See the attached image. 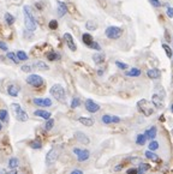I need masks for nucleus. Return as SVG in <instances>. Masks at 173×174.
<instances>
[{
  "mask_svg": "<svg viewBox=\"0 0 173 174\" xmlns=\"http://www.w3.org/2000/svg\"><path fill=\"white\" fill-rule=\"evenodd\" d=\"M137 108H138V111H139L143 115H145V117H150V115H153L154 112H155L154 105L150 103L149 101L144 100V99H143V100H139V101L137 102Z\"/></svg>",
  "mask_w": 173,
  "mask_h": 174,
  "instance_id": "f257e3e1",
  "label": "nucleus"
},
{
  "mask_svg": "<svg viewBox=\"0 0 173 174\" xmlns=\"http://www.w3.org/2000/svg\"><path fill=\"white\" fill-rule=\"evenodd\" d=\"M23 11H24V24H25L27 30L34 31L36 29V22H35L34 17H33V13H31L30 9L28 6H24Z\"/></svg>",
  "mask_w": 173,
  "mask_h": 174,
  "instance_id": "f03ea898",
  "label": "nucleus"
},
{
  "mask_svg": "<svg viewBox=\"0 0 173 174\" xmlns=\"http://www.w3.org/2000/svg\"><path fill=\"white\" fill-rule=\"evenodd\" d=\"M51 95L55 99V100H58L59 102H65V100H66V95H65V90H64V88L60 85V84H54L52 88H51Z\"/></svg>",
  "mask_w": 173,
  "mask_h": 174,
  "instance_id": "7ed1b4c3",
  "label": "nucleus"
},
{
  "mask_svg": "<svg viewBox=\"0 0 173 174\" xmlns=\"http://www.w3.org/2000/svg\"><path fill=\"white\" fill-rule=\"evenodd\" d=\"M11 109L13 111V113H15L17 120H19V121H27V120L29 119L28 114L24 112V109H23L18 103H11Z\"/></svg>",
  "mask_w": 173,
  "mask_h": 174,
  "instance_id": "20e7f679",
  "label": "nucleus"
},
{
  "mask_svg": "<svg viewBox=\"0 0 173 174\" xmlns=\"http://www.w3.org/2000/svg\"><path fill=\"white\" fill-rule=\"evenodd\" d=\"M27 83H28L29 85L34 86V88H40V86L43 85L45 80H43V78H42L41 76H39V74H30V76L27 77Z\"/></svg>",
  "mask_w": 173,
  "mask_h": 174,
  "instance_id": "39448f33",
  "label": "nucleus"
},
{
  "mask_svg": "<svg viewBox=\"0 0 173 174\" xmlns=\"http://www.w3.org/2000/svg\"><path fill=\"white\" fill-rule=\"evenodd\" d=\"M123 35V30L118 27H108L106 29V36L111 40H117Z\"/></svg>",
  "mask_w": 173,
  "mask_h": 174,
  "instance_id": "423d86ee",
  "label": "nucleus"
},
{
  "mask_svg": "<svg viewBox=\"0 0 173 174\" xmlns=\"http://www.w3.org/2000/svg\"><path fill=\"white\" fill-rule=\"evenodd\" d=\"M59 152H60V150L58 148H52L46 155V164L54 163L57 161V158L59 157Z\"/></svg>",
  "mask_w": 173,
  "mask_h": 174,
  "instance_id": "0eeeda50",
  "label": "nucleus"
},
{
  "mask_svg": "<svg viewBox=\"0 0 173 174\" xmlns=\"http://www.w3.org/2000/svg\"><path fill=\"white\" fill-rule=\"evenodd\" d=\"M73 154L77 155V160L79 162L86 161V160L89 158V156H90V152L86 150V149H78V148H75L73 149Z\"/></svg>",
  "mask_w": 173,
  "mask_h": 174,
  "instance_id": "6e6552de",
  "label": "nucleus"
},
{
  "mask_svg": "<svg viewBox=\"0 0 173 174\" xmlns=\"http://www.w3.org/2000/svg\"><path fill=\"white\" fill-rule=\"evenodd\" d=\"M85 109L88 111L89 113H96L100 109V106L96 102H94L93 100L88 99V100L85 101Z\"/></svg>",
  "mask_w": 173,
  "mask_h": 174,
  "instance_id": "1a4fd4ad",
  "label": "nucleus"
},
{
  "mask_svg": "<svg viewBox=\"0 0 173 174\" xmlns=\"http://www.w3.org/2000/svg\"><path fill=\"white\" fill-rule=\"evenodd\" d=\"M34 105L39 106V107H51L52 106V100L51 99H41V97H36L33 100Z\"/></svg>",
  "mask_w": 173,
  "mask_h": 174,
  "instance_id": "9d476101",
  "label": "nucleus"
},
{
  "mask_svg": "<svg viewBox=\"0 0 173 174\" xmlns=\"http://www.w3.org/2000/svg\"><path fill=\"white\" fill-rule=\"evenodd\" d=\"M64 40H65V42H66L67 47H69L72 52H75V51L77 49V46H76V43H75L73 37H72V35H71V34H69V33L64 34Z\"/></svg>",
  "mask_w": 173,
  "mask_h": 174,
  "instance_id": "9b49d317",
  "label": "nucleus"
},
{
  "mask_svg": "<svg viewBox=\"0 0 173 174\" xmlns=\"http://www.w3.org/2000/svg\"><path fill=\"white\" fill-rule=\"evenodd\" d=\"M101 120H102V123H104V124H112V123H120V118H119V117H116V115H108V114L104 115V117L101 118Z\"/></svg>",
  "mask_w": 173,
  "mask_h": 174,
  "instance_id": "f8f14e48",
  "label": "nucleus"
},
{
  "mask_svg": "<svg viewBox=\"0 0 173 174\" xmlns=\"http://www.w3.org/2000/svg\"><path fill=\"white\" fill-rule=\"evenodd\" d=\"M151 103L154 105V107H155V108H159V109L163 107L162 100H161V97H160L157 94H154V95L151 96Z\"/></svg>",
  "mask_w": 173,
  "mask_h": 174,
  "instance_id": "ddd939ff",
  "label": "nucleus"
},
{
  "mask_svg": "<svg viewBox=\"0 0 173 174\" xmlns=\"http://www.w3.org/2000/svg\"><path fill=\"white\" fill-rule=\"evenodd\" d=\"M75 137H76L77 141H78L79 143H82V144H88V143L90 142L89 138H88V136L84 135L83 132H76V133H75Z\"/></svg>",
  "mask_w": 173,
  "mask_h": 174,
  "instance_id": "4468645a",
  "label": "nucleus"
},
{
  "mask_svg": "<svg viewBox=\"0 0 173 174\" xmlns=\"http://www.w3.org/2000/svg\"><path fill=\"white\" fill-rule=\"evenodd\" d=\"M147 76L151 79H157L161 77V71L159 68H150V70H148Z\"/></svg>",
  "mask_w": 173,
  "mask_h": 174,
  "instance_id": "2eb2a0df",
  "label": "nucleus"
},
{
  "mask_svg": "<svg viewBox=\"0 0 173 174\" xmlns=\"http://www.w3.org/2000/svg\"><path fill=\"white\" fill-rule=\"evenodd\" d=\"M7 93H9L10 96L17 97L18 93H19V88H18L17 85H15V84H11V85H9V88H7Z\"/></svg>",
  "mask_w": 173,
  "mask_h": 174,
  "instance_id": "dca6fc26",
  "label": "nucleus"
},
{
  "mask_svg": "<svg viewBox=\"0 0 173 174\" xmlns=\"http://www.w3.org/2000/svg\"><path fill=\"white\" fill-rule=\"evenodd\" d=\"M34 115L40 117V118H42V119H45V120L51 119V113L47 112V111H43V109H37V111H35V112H34Z\"/></svg>",
  "mask_w": 173,
  "mask_h": 174,
  "instance_id": "f3484780",
  "label": "nucleus"
},
{
  "mask_svg": "<svg viewBox=\"0 0 173 174\" xmlns=\"http://www.w3.org/2000/svg\"><path fill=\"white\" fill-rule=\"evenodd\" d=\"M156 132H157V130H156V127L155 126H153V127H150V129H148L147 131H145V137H147V139H150V141H154V138L156 137Z\"/></svg>",
  "mask_w": 173,
  "mask_h": 174,
  "instance_id": "a211bd4d",
  "label": "nucleus"
},
{
  "mask_svg": "<svg viewBox=\"0 0 173 174\" xmlns=\"http://www.w3.org/2000/svg\"><path fill=\"white\" fill-rule=\"evenodd\" d=\"M67 11H69L67 10V5L61 3V1H58V15H59V17H63Z\"/></svg>",
  "mask_w": 173,
  "mask_h": 174,
  "instance_id": "6ab92c4d",
  "label": "nucleus"
},
{
  "mask_svg": "<svg viewBox=\"0 0 173 174\" xmlns=\"http://www.w3.org/2000/svg\"><path fill=\"white\" fill-rule=\"evenodd\" d=\"M78 121L84 125V126H93L94 125V120L92 118H86V117H81L78 118Z\"/></svg>",
  "mask_w": 173,
  "mask_h": 174,
  "instance_id": "aec40b11",
  "label": "nucleus"
},
{
  "mask_svg": "<svg viewBox=\"0 0 173 174\" xmlns=\"http://www.w3.org/2000/svg\"><path fill=\"white\" fill-rule=\"evenodd\" d=\"M82 41L84 42V45H85V46H88V47H90V46H92V43L94 42L93 36H92L90 34H83V35H82Z\"/></svg>",
  "mask_w": 173,
  "mask_h": 174,
  "instance_id": "412c9836",
  "label": "nucleus"
},
{
  "mask_svg": "<svg viewBox=\"0 0 173 174\" xmlns=\"http://www.w3.org/2000/svg\"><path fill=\"white\" fill-rule=\"evenodd\" d=\"M34 67L37 68V70H40V71H47V70H49V66L46 62H43V61H36L34 64Z\"/></svg>",
  "mask_w": 173,
  "mask_h": 174,
  "instance_id": "4be33fe9",
  "label": "nucleus"
},
{
  "mask_svg": "<svg viewBox=\"0 0 173 174\" xmlns=\"http://www.w3.org/2000/svg\"><path fill=\"white\" fill-rule=\"evenodd\" d=\"M93 60H94L95 64H102L105 61V54H102V53L94 54L93 55Z\"/></svg>",
  "mask_w": 173,
  "mask_h": 174,
  "instance_id": "5701e85b",
  "label": "nucleus"
},
{
  "mask_svg": "<svg viewBox=\"0 0 173 174\" xmlns=\"http://www.w3.org/2000/svg\"><path fill=\"white\" fill-rule=\"evenodd\" d=\"M18 166H19V160L17 157H11L9 160V167H10V169H16Z\"/></svg>",
  "mask_w": 173,
  "mask_h": 174,
  "instance_id": "b1692460",
  "label": "nucleus"
},
{
  "mask_svg": "<svg viewBox=\"0 0 173 174\" xmlns=\"http://www.w3.org/2000/svg\"><path fill=\"white\" fill-rule=\"evenodd\" d=\"M149 168H150V164H148V163H143V162L139 163V166H138V168H137V169H138V174H144Z\"/></svg>",
  "mask_w": 173,
  "mask_h": 174,
  "instance_id": "393cba45",
  "label": "nucleus"
},
{
  "mask_svg": "<svg viewBox=\"0 0 173 174\" xmlns=\"http://www.w3.org/2000/svg\"><path fill=\"white\" fill-rule=\"evenodd\" d=\"M147 142V137L145 135H138L137 138H136V144L137 145H144Z\"/></svg>",
  "mask_w": 173,
  "mask_h": 174,
  "instance_id": "a878e982",
  "label": "nucleus"
},
{
  "mask_svg": "<svg viewBox=\"0 0 173 174\" xmlns=\"http://www.w3.org/2000/svg\"><path fill=\"white\" fill-rule=\"evenodd\" d=\"M139 74H141V71L138 68H135V67L126 72V76H129V77H138Z\"/></svg>",
  "mask_w": 173,
  "mask_h": 174,
  "instance_id": "bb28decb",
  "label": "nucleus"
},
{
  "mask_svg": "<svg viewBox=\"0 0 173 174\" xmlns=\"http://www.w3.org/2000/svg\"><path fill=\"white\" fill-rule=\"evenodd\" d=\"M145 157H148L149 160H153V161H159V156L154 151H150V150L145 151Z\"/></svg>",
  "mask_w": 173,
  "mask_h": 174,
  "instance_id": "cd10ccee",
  "label": "nucleus"
},
{
  "mask_svg": "<svg viewBox=\"0 0 173 174\" xmlns=\"http://www.w3.org/2000/svg\"><path fill=\"white\" fill-rule=\"evenodd\" d=\"M47 59H48L49 61H54V60L60 59V55H59L58 53H55V52H49V53L47 54Z\"/></svg>",
  "mask_w": 173,
  "mask_h": 174,
  "instance_id": "c85d7f7f",
  "label": "nucleus"
},
{
  "mask_svg": "<svg viewBox=\"0 0 173 174\" xmlns=\"http://www.w3.org/2000/svg\"><path fill=\"white\" fill-rule=\"evenodd\" d=\"M85 28L88 29V30H95L98 28V24L94 21H88V22L85 23Z\"/></svg>",
  "mask_w": 173,
  "mask_h": 174,
  "instance_id": "c756f323",
  "label": "nucleus"
},
{
  "mask_svg": "<svg viewBox=\"0 0 173 174\" xmlns=\"http://www.w3.org/2000/svg\"><path fill=\"white\" fill-rule=\"evenodd\" d=\"M16 54H17V58H18L21 61H25V60H28V58H29L24 51H18Z\"/></svg>",
  "mask_w": 173,
  "mask_h": 174,
  "instance_id": "7c9ffc66",
  "label": "nucleus"
},
{
  "mask_svg": "<svg viewBox=\"0 0 173 174\" xmlns=\"http://www.w3.org/2000/svg\"><path fill=\"white\" fill-rule=\"evenodd\" d=\"M6 57H7L10 60H12L15 64H18V62H19V59L17 58V54L13 53V52H9V53L6 54Z\"/></svg>",
  "mask_w": 173,
  "mask_h": 174,
  "instance_id": "2f4dec72",
  "label": "nucleus"
},
{
  "mask_svg": "<svg viewBox=\"0 0 173 174\" xmlns=\"http://www.w3.org/2000/svg\"><path fill=\"white\" fill-rule=\"evenodd\" d=\"M0 120L4 121V123H6L9 120V113H7L6 109H1V111H0Z\"/></svg>",
  "mask_w": 173,
  "mask_h": 174,
  "instance_id": "473e14b6",
  "label": "nucleus"
},
{
  "mask_svg": "<svg viewBox=\"0 0 173 174\" xmlns=\"http://www.w3.org/2000/svg\"><path fill=\"white\" fill-rule=\"evenodd\" d=\"M5 19H6L7 25H12V24L15 23V17H13L11 13H9V12L5 13Z\"/></svg>",
  "mask_w": 173,
  "mask_h": 174,
  "instance_id": "72a5a7b5",
  "label": "nucleus"
},
{
  "mask_svg": "<svg viewBox=\"0 0 173 174\" xmlns=\"http://www.w3.org/2000/svg\"><path fill=\"white\" fill-rule=\"evenodd\" d=\"M162 48L165 49V52H166V55H167V58H172L173 57V52L171 51V47L168 46V45H166V43H162Z\"/></svg>",
  "mask_w": 173,
  "mask_h": 174,
  "instance_id": "f704fd0d",
  "label": "nucleus"
},
{
  "mask_svg": "<svg viewBox=\"0 0 173 174\" xmlns=\"http://www.w3.org/2000/svg\"><path fill=\"white\" fill-rule=\"evenodd\" d=\"M53 126H54V119H48L47 121H46V124H45V130H47V131H49V130H52L53 129Z\"/></svg>",
  "mask_w": 173,
  "mask_h": 174,
  "instance_id": "c9c22d12",
  "label": "nucleus"
},
{
  "mask_svg": "<svg viewBox=\"0 0 173 174\" xmlns=\"http://www.w3.org/2000/svg\"><path fill=\"white\" fill-rule=\"evenodd\" d=\"M30 148H33V149H41L42 148V144H41V142L40 141H31L30 142Z\"/></svg>",
  "mask_w": 173,
  "mask_h": 174,
  "instance_id": "e433bc0d",
  "label": "nucleus"
},
{
  "mask_svg": "<svg viewBox=\"0 0 173 174\" xmlns=\"http://www.w3.org/2000/svg\"><path fill=\"white\" fill-rule=\"evenodd\" d=\"M156 149H159V143L156 141H150V143H149V150L150 151H155Z\"/></svg>",
  "mask_w": 173,
  "mask_h": 174,
  "instance_id": "4c0bfd02",
  "label": "nucleus"
},
{
  "mask_svg": "<svg viewBox=\"0 0 173 174\" xmlns=\"http://www.w3.org/2000/svg\"><path fill=\"white\" fill-rule=\"evenodd\" d=\"M48 27H49V29H52V30H55V29L58 28V22H57L55 19H52V21L49 22Z\"/></svg>",
  "mask_w": 173,
  "mask_h": 174,
  "instance_id": "58836bf2",
  "label": "nucleus"
},
{
  "mask_svg": "<svg viewBox=\"0 0 173 174\" xmlns=\"http://www.w3.org/2000/svg\"><path fill=\"white\" fill-rule=\"evenodd\" d=\"M79 105H81V101H79V99L75 97V99L72 100V102H71V108H77Z\"/></svg>",
  "mask_w": 173,
  "mask_h": 174,
  "instance_id": "ea45409f",
  "label": "nucleus"
},
{
  "mask_svg": "<svg viewBox=\"0 0 173 174\" xmlns=\"http://www.w3.org/2000/svg\"><path fill=\"white\" fill-rule=\"evenodd\" d=\"M116 65L120 68V70H126L128 68V65L125 62H122V61H116Z\"/></svg>",
  "mask_w": 173,
  "mask_h": 174,
  "instance_id": "a19ab883",
  "label": "nucleus"
},
{
  "mask_svg": "<svg viewBox=\"0 0 173 174\" xmlns=\"http://www.w3.org/2000/svg\"><path fill=\"white\" fill-rule=\"evenodd\" d=\"M89 48H93V49H96V51H101V47H100V45H99L98 42H95V41L92 43V46H90Z\"/></svg>",
  "mask_w": 173,
  "mask_h": 174,
  "instance_id": "79ce46f5",
  "label": "nucleus"
},
{
  "mask_svg": "<svg viewBox=\"0 0 173 174\" xmlns=\"http://www.w3.org/2000/svg\"><path fill=\"white\" fill-rule=\"evenodd\" d=\"M21 70H22L23 72H30V71H31V66H30V65H23V66L21 67Z\"/></svg>",
  "mask_w": 173,
  "mask_h": 174,
  "instance_id": "37998d69",
  "label": "nucleus"
},
{
  "mask_svg": "<svg viewBox=\"0 0 173 174\" xmlns=\"http://www.w3.org/2000/svg\"><path fill=\"white\" fill-rule=\"evenodd\" d=\"M126 174H138V169L137 168H130L126 170Z\"/></svg>",
  "mask_w": 173,
  "mask_h": 174,
  "instance_id": "c03bdc74",
  "label": "nucleus"
},
{
  "mask_svg": "<svg viewBox=\"0 0 173 174\" xmlns=\"http://www.w3.org/2000/svg\"><path fill=\"white\" fill-rule=\"evenodd\" d=\"M149 1H150V4H151L154 7H159V6L161 5L159 0H149Z\"/></svg>",
  "mask_w": 173,
  "mask_h": 174,
  "instance_id": "a18cd8bd",
  "label": "nucleus"
},
{
  "mask_svg": "<svg viewBox=\"0 0 173 174\" xmlns=\"http://www.w3.org/2000/svg\"><path fill=\"white\" fill-rule=\"evenodd\" d=\"M0 49H1V51H7V49H9V47H7V45H6L5 42L0 41Z\"/></svg>",
  "mask_w": 173,
  "mask_h": 174,
  "instance_id": "49530a36",
  "label": "nucleus"
},
{
  "mask_svg": "<svg viewBox=\"0 0 173 174\" xmlns=\"http://www.w3.org/2000/svg\"><path fill=\"white\" fill-rule=\"evenodd\" d=\"M167 16L171 17V18L173 17V7H169L168 6V9H167Z\"/></svg>",
  "mask_w": 173,
  "mask_h": 174,
  "instance_id": "de8ad7c7",
  "label": "nucleus"
},
{
  "mask_svg": "<svg viewBox=\"0 0 173 174\" xmlns=\"http://www.w3.org/2000/svg\"><path fill=\"white\" fill-rule=\"evenodd\" d=\"M130 161H131L132 163H142V162H141V158H138V157H135V158H130Z\"/></svg>",
  "mask_w": 173,
  "mask_h": 174,
  "instance_id": "09e8293b",
  "label": "nucleus"
},
{
  "mask_svg": "<svg viewBox=\"0 0 173 174\" xmlns=\"http://www.w3.org/2000/svg\"><path fill=\"white\" fill-rule=\"evenodd\" d=\"M70 174H83V172H82L81 169H73Z\"/></svg>",
  "mask_w": 173,
  "mask_h": 174,
  "instance_id": "8fccbe9b",
  "label": "nucleus"
},
{
  "mask_svg": "<svg viewBox=\"0 0 173 174\" xmlns=\"http://www.w3.org/2000/svg\"><path fill=\"white\" fill-rule=\"evenodd\" d=\"M122 169H123V166H122V164H118V166L114 167V172H119V170H122Z\"/></svg>",
  "mask_w": 173,
  "mask_h": 174,
  "instance_id": "3c124183",
  "label": "nucleus"
},
{
  "mask_svg": "<svg viewBox=\"0 0 173 174\" xmlns=\"http://www.w3.org/2000/svg\"><path fill=\"white\" fill-rule=\"evenodd\" d=\"M7 174H18V173H17V170H16V169H11L10 172H7Z\"/></svg>",
  "mask_w": 173,
  "mask_h": 174,
  "instance_id": "603ef678",
  "label": "nucleus"
},
{
  "mask_svg": "<svg viewBox=\"0 0 173 174\" xmlns=\"http://www.w3.org/2000/svg\"><path fill=\"white\" fill-rule=\"evenodd\" d=\"M0 174H7L6 169H1V170H0Z\"/></svg>",
  "mask_w": 173,
  "mask_h": 174,
  "instance_id": "864d4df0",
  "label": "nucleus"
},
{
  "mask_svg": "<svg viewBox=\"0 0 173 174\" xmlns=\"http://www.w3.org/2000/svg\"><path fill=\"white\" fill-rule=\"evenodd\" d=\"M3 129V126H1V123H0V130H1Z\"/></svg>",
  "mask_w": 173,
  "mask_h": 174,
  "instance_id": "5fc2aeb1",
  "label": "nucleus"
},
{
  "mask_svg": "<svg viewBox=\"0 0 173 174\" xmlns=\"http://www.w3.org/2000/svg\"><path fill=\"white\" fill-rule=\"evenodd\" d=\"M171 109H172V112H173V105H172V107H171Z\"/></svg>",
  "mask_w": 173,
  "mask_h": 174,
  "instance_id": "6e6d98bb",
  "label": "nucleus"
},
{
  "mask_svg": "<svg viewBox=\"0 0 173 174\" xmlns=\"http://www.w3.org/2000/svg\"><path fill=\"white\" fill-rule=\"evenodd\" d=\"M172 135H173V130H172Z\"/></svg>",
  "mask_w": 173,
  "mask_h": 174,
  "instance_id": "4d7b16f0",
  "label": "nucleus"
}]
</instances>
